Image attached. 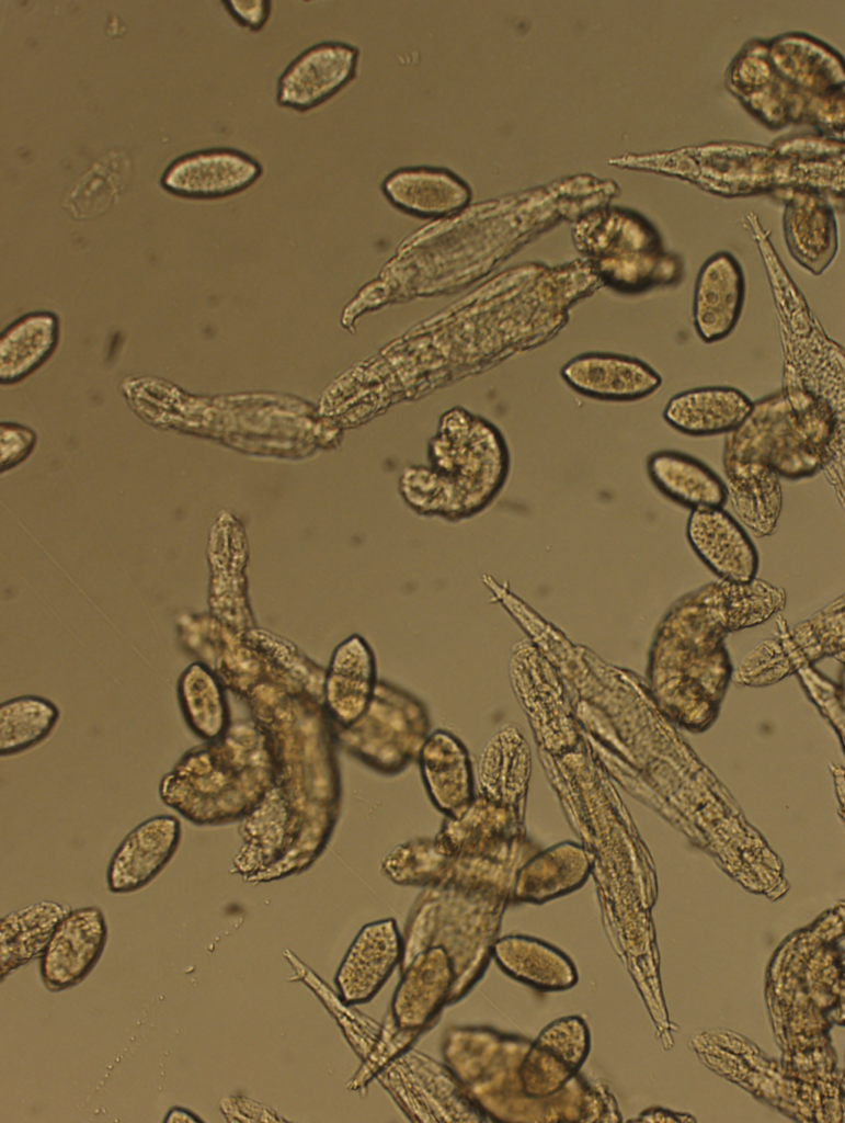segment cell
I'll return each instance as SVG.
<instances>
[{
    "label": "cell",
    "instance_id": "7a4b0ae2",
    "mask_svg": "<svg viewBox=\"0 0 845 1123\" xmlns=\"http://www.w3.org/2000/svg\"><path fill=\"white\" fill-rule=\"evenodd\" d=\"M784 588L761 578L747 583L713 580L674 600L650 647L655 685L722 687L731 671L726 638L763 624L786 606Z\"/></svg>",
    "mask_w": 845,
    "mask_h": 1123
},
{
    "label": "cell",
    "instance_id": "2e32d148",
    "mask_svg": "<svg viewBox=\"0 0 845 1123\" xmlns=\"http://www.w3.org/2000/svg\"><path fill=\"white\" fill-rule=\"evenodd\" d=\"M653 486L676 504L694 510L723 508L728 502L724 480L701 460L676 450H660L647 458Z\"/></svg>",
    "mask_w": 845,
    "mask_h": 1123
},
{
    "label": "cell",
    "instance_id": "52a82bcc",
    "mask_svg": "<svg viewBox=\"0 0 845 1123\" xmlns=\"http://www.w3.org/2000/svg\"><path fill=\"white\" fill-rule=\"evenodd\" d=\"M262 174V163L248 152L231 147H210L174 158L163 170L160 185L176 196L217 200L245 191Z\"/></svg>",
    "mask_w": 845,
    "mask_h": 1123
},
{
    "label": "cell",
    "instance_id": "277c9868",
    "mask_svg": "<svg viewBox=\"0 0 845 1123\" xmlns=\"http://www.w3.org/2000/svg\"><path fill=\"white\" fill-rule=\"evenodd\" d=\"M573 239L600 285L619 294L673 287L685 276L683 258L667 250L656 228L636 213L613 209L591 216L575 227Z\"/></svg>",
    "mask_w": 845,
    "mask_h": 1123
},
{
    "label": "cell",
    "instance_id": "30bf717a",
    "mask_svg": "<svg viewBox=\"0 0 845 1123\" xmlns=\"http://www.w3.org/2000/svg\"><path fill=\"white\" fill-rule=\"evenodd\" d=\"M181 838L182 825L174 815H156L138 824L124 837L109 862V891L128 894L147 886L172 860Z\"/></svg>",
    "mask_w": 845,
    "mask_h": 1123
},
{
    "label": "cell",
    "instance_id": "9c48e42d",
    "mask_svg": "<svg viewBox=\"0 0 845 1123\" xmlns=\"http://www.w3.org/2000/svg\"><path fill=\"white\" fill-rule=\"evenodd\" d=\"M107 941V926L99 907L70 910L56 927L39 971L45 987L60 991L76 986L92 971Z\"/></svg>",
    "mask_w": 845,
    "mask_h": 1123
},
{
    "label": "cell",
    "instance_id": "3957f363",
    "mask_svg": "<svg viewBox=\"0 0 845 1123\" xmlns=\"http://www.w3.org/2000/svg\"><path fill=\"white\" fill-rule=\"evenodd\" d=\"M261 740L256 728L237 723L220 738L190 748L160 780V801L197 826L244 819L265 792Z\"/></svg>",
    "mask_w": 845,
    "mask_h": 1123
},
{
    "label": "cell",
    "instance_id": "5b68a950",
    "mask_svg": "<svg viewBox=\"0 0 845 1123\" xmlns=\"http://www.w3.org/2000/svg\"><path fill=\"white\" fill-rule=\"evenodd\" d=\"M844 614L843 594L792 626L777 614L775 634L743 657L735 680L745 684L769 683L821 658L843 655Z\"/></svg>",
    "mask_w": 845,
    "mask_h": 1123
},
{
    "label": "cell",
    "instance_id": "e0dca14e",
    "mask_svg": "<svg viewBox=\"0 0 845 1123\" xmlns=\"http://www.w3.org/2000/svg\"><path fill=\"white\" fill-rule=\"evenodd\" d=\"M385 198L401 212L438 217L461 208L469 198L467 186L455 174L434 167H403L381 182Z\"/></svg>",
    "mask_w": 845,
    "mask_h": 1123
},
{
    "label": "cell",
    "instance_id": "8992f818",
    "mask_svg": "<svg viewBox=\"0 0 845 1123\" xmlns=\"http://www.w3.org/2000/svg\"><path fill=\"white\" fill-rule=\"evenodd\" d=\"M361 50L351 43L323 41L299 53L276 84L278 106L308 112L326 103L357 75Z\"/></svg>",
    "mask_w": 845,
    "mask_h": 1123
},
{
    "label": "cell",
    "instance_id": "ac0fdd59",
    "mask_svg": "<svg viewBox=\"0 0 845 1123\" xmlns=\"http://www.w3.org/2000/svg\"><path fill=\"white\" fill-rule=\"evenodd\" d=\"M804 203L790 202L784 214L786 246L793 260L811 274L821 275L838 251V234L833 209L818 194L801 192Z\"/></svg>",
    "mask_w": 845,
    "mask_h": 1123
},
{
    "label": "cell",
    "instance_id": "4316f807",
    "mask_svg": "<svg viewBox=\"0 0 845 1123\" xmlns=\"http://www.w3.org/2000/svg\"><path fill=\"white\" fill-rule=\"evenodd\" d=\"M36 443V434L27 427L1 424V469L5 470L26 458Z\"/></svg>",
    "mask_w": 845,
    "mask_h": 1123
},
{
    "label": "cell",
    "instance_id": "f546056e",
    "mask_svg": "<svg viewBox=\"0 0 845 1123\" xmlns=\"http://www.w3.org/2000/svg\"><path fill=\"white\" fill-rule=\"evenodd\" d=\"M164 1122H197L202 1121L201 1118L196 1116L192 1111L182 1108L180 1105L172 1107L168 1113Z\"/></svg>",
    "mask_w": 845,
    "mask_h": 1123
},
{
    "label": "cell",
    "instance_id": "6da1fadb",
    "mask_svg": "<svg viewBox=\"0 0 845 1123\" xmlns=\"http://www.w3.org/2000/svg\"><path fill=\"white\" fill-rule=\"evenodd\" d=\"M843 407L790 374L753 401L726 434L722 465L728 500L758 537L772 535L783 510L780 479L799 480L844 456Z\"/></svg>",
    "mask_w": 845,
    "mask_h": 1123
},
{
    "label": "cell",
    "instance_id": "ba28073f",
    "mask_svg": "<svg viewBox=\"0 0 845 1123\" xmlns=\"http://www.w3.org/2000/svg\"><path fill=\"white\" fill-rule=\"evenodd\" d=\"M686 538L696 556L719 580L747 583L757 578V547L741 522L724 508L690 511Z\"/></svg>",
    "mask_w": 845,
    "mask_h": 1123
},
{
    "label": "cell",
    "instance_id": "ffe728a7",
    "mask_svg": "<svg viewBox=\"0 0 845 1123\" xmlns=\"http://www.w3.org/2000/svg\"><path fill=\"white\" fill-rule=\"evenodd\" d=\"M492 956L512 978L545 991L576 984L573 962L558 948L533 937L509 934L495 940Z\"/></svg>",
    "mask_w": 845,
    "mask_h": 1123
},
{
    "label": "cell",
    "instance_id": "f1b7e54d",
    "mask_svg": "<svg viewBox=\"0 0 845 1123\" xmlns=\"http://www.w3.org/2000/svg\"><path fill=\"white\" fill-rule=\"evenodd\" d=\"M222 4L240 26L251 32L261 31L272 13V2L266 0H230Z\"/></svg>",
    "mask_w": 845,
    "mask_h": 1123
},
{
    "label": "cell",
    "instance_id": "cb8c5ba5",
    "mask_svg": "<svg viewBox=\"0 0 845 1123\" xmlns=\"http://www.w3.org/2000/svg\"><path fill=\"white\" fill-rule=\"evenodd\" d=\"M176 699L185 724L199 739H218L231 726L224 688L203 663H192L181 673Z\"/></svg>",
    "mask_w": 845,
    "mask_h": 1123
},
{
    "label": "cell",
    "instance_id": "d6986e66",
    "mask_svg": "<svg viewBox=\"0 0 845 1123\" xmlns=\"http://www.w3.org/2000/svg\"><path fill=\"white\" fill-rule=\"evenodd\" d=\"M421 750L422 774L433 803L449 817H459L473 801L466 748L448 731L437 730Z\"/></svg>",
    "mask_w": 845,
    "mask_h": 1123
},
{
    "label": "cell",
    "instance_id": "5bb4252c",
    "mask_svg": "<svg viewBox=\"0 0 845 1123\" xmlns=\"http://www.w3.org/2000/svg\"><path fill=\"white\" fill-rule=\"evenodd\" d=\"M401 952L395 920L365 926L336 973L341 1000L345 1005L369 1001L395 968Z\"/></svg>",
    "mask_w": 845,
    "mask_h": 1123
},
{
    "label": "cell",
    "instance_id": "7c38bea8",
    "mask_svg": "<svg viewBox=\"0 0 845 1123\" xmlns=\"http://www.w3.org/2000/svg\"><path fill=\"white\" fill-rule=\"evenodd\" d=\"M746 281L739 260L729 251L711 254L700 265L693 294V326L705 343L727 339L740 321Z\"/></svg>",
    "mask_w": 845,
    "mask_h": 1123
},
{
    "label": "cell",
    "instance_id": "44dd1931",
    "mask_svg": "<svg viewBox=\"0 0 845 1123\" xmlns=\"http://www.w3.org/2000/svg\"><path fill=\"white\" fill-rule=\"evenodd\" d=\"M69 911L65 905L39 901L1 918V980L10 972L42 956L56 927Z\"/></svg>",
    "mask_w": 845,
    "mask_h": 1123
},
{
    "label": "cell",
    "instance_id": "d4e9b609",
    "mask_svg": "<svg viewBox=\"0 0 845 1123\" xmlns=\"http://www.w3.org/2000/svg\"><path fill=\"white\" fill-rule=\"evenodd\" d=\"M132 160L122 150H111L96 160L70 188L62 207L77 219L93 218L123 194L132 175Z\"/></svg>",
    "mask_w": 845,
    "mask_h": 1123
},
{
    "label": "cell",
    "instance_id": "603a6c76",
    "mask_svg": "<svg viewBox=\"0 0 845 1123\" xmlns=\"http://www.w3.org/2000/svg\"><path fill=\"white\" fill-rule=\"evenodd\" d=\"M587 874L586 857L575 844L555 846L534 857L516 873L513 897L544 903L580 887Z\"/></svg>",
    "mask_w": 845,
    "mask_h": 1123
},
{
    "label": "cell",
    "instance_id": "4fadbf2b",
    "mask_svg": "<svg viewBox=\"0 0 845 1123\" xmlns=\"http://www.w3.org/2000/svg\"><path fill=\"white\" fill-rule=\"evenodd\" d=\"M575 392L605 401H635L662 385L661 375L647 362L627 354L586 352L570 359L560 372Z\"/></svg>",
    "mask_w": 845,
    "mask_h": 1123
},
{
    "label": "cell",
    "instance_id": "9a60e30c",
    "mask_svg": "<svg viewBox=\"0 0 845 1123\" xmlns=\"http://www.w3.org/2000/svg\"><path fill=\"white\" fill-rule=\"evenodd\" d=\"M753 400L732 386H700L682 390L666 402L662 417L675 431L689 436L727 434L750 415Z\"/></svg>",
    "mask_w": 845,
    "mask_h": 1123
},
{
    "label": "cell",
    "instance_id": "8fae6325",
    "mask_svg": "<svg viewBox=\"0 0 845 1123\" xmlns=\"http://www.w3.org/2000/svg\"><path fill=\"white\" fill-rule=\"evenodd\" d=\"M589 1035L580 1017H563L547 1025L529 1044L518 1069L524 1093L548 1098L557 1093L581 1067Z\"/></svg>",
    "mask_w": 845,
    "mask_h": 1123
},
{
    "label": "cell",
    "instance_id": "484cf974",
    "mask_svg": "<svg viewBox=\"0 0 845 1123\" xmlns=\"http://www.w3.org/2000/svg\"><path fill=\"white\" fill-rule=\"evenodd\" d=\"M60 717L57 705L37 695H21L0 704V756H15L53 733Z\"/></svg>",
    "mask_w": 845,
    "mask_h": 1123
},
{
    "label": "cell",
    "instance_id": "83f0119b",
    "mask_svg": "<svg viewBox=\"0 0 845 1123\" xmlns=\"http://www.w3.org/2000/svg\"><path fill=\"white\" fill-rule=\"evenodd\" d=\"M218 1108L229 1122L286 1121L266 1105L241 1096L220 1099Z\"/></svg>",
    "mask_w": 845,
    "mask_h": 1123
},
{
    "label": "cell",
    "instance_id": "7402d4cb",
    "mask_svg": "<svg viewBox=\"0 0 845 1123\" xmlns=\"http://www.w3.org/2000/svg\"><path fill=\"white\" fill-rule=\"evenodd\" d=\"M58 338L54 313L34 311L12 322L1 334V382L18 383L37 370L55 351Z\"/></svg>",
    "mask_w": 845,
    "mask_h": 1123
}]
</instances>
